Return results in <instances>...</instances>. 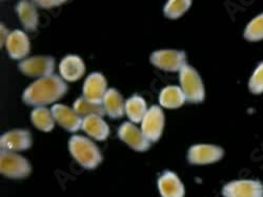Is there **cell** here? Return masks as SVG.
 Masks as SVG:
<instances>
[{
  "label": "cell",
  "mask_w": 263,
  "mask_h": 197,
  "mask_svg": "<svg viewBox=\"0 0 263 197\" xmlns=\"http://www.w3.org/2000/svg\"><path fill=\"white\" fill-rule=\"evenodd\" d=\"M164 115L162 109L153 105L141 122V131L149 142H157L163 131Z\"/></svg>",
  "instance_id": "52a82bcc"
},
{
  "label": "cell",
  "mask_w": 263,
  "mask_h": 197,
  "mask_svg": "<svg viewBox=\"0 0 263 197\" xmlns=\"http://www.w3.org/2000/svg\"><path fill=\"white\" fill-rule=\"evenodd\" d=\"M102 105L104 108L105 114L112 119H120L125 112V103L121 95L115 90L109 89L107 90Z\"/></svg>",
  "instance_id": "e0dca14e"
},
{
  "label": "cell",
  "mask_w": 263,
  "mask_h": 197,
  "mask_svg": "<svg viewBox=\"0 0 263 197\" xmlns=\"http://www.w3.org/2000/svg\"><path fill=\"white\" fill-rule=\"evenodd\" d=\"M74 111L80 116V117H90V116H99L102 117L105 115L104 108L102 104L94 103L85 98H78L73 105Z\"/></svg>",
  "instance_id": "603a6c76"
},
{
  "label": "cell",
  "mask_w": 263,
  "mask_h": 197,
  "mask_svg": "<svg viewBox=\"0 0 263 197\" xmlns=\"http://www.w3.org/2000/svg\"><path fill=\"white\" fill-rule=\"evenodd\" d=\"M245 38L249 41H259L263 39V13L255 17L247 26Z\"/></svg>",
  "instance_id": "d4e9b609"
},
{
  "label": "cell",
  "mask_w": 263,
  "mask_h": 197,
  "mask_svg": "<svg viewBox=\"0 0 263 197\" xmlns=\"http://www.w3.org/2000/svg\"><path fill=\"white\" fill-rule=\"evenodd\" d=\"M151 63L161 71L178 72L181 71L186 62L184 52L175 50H161L154 52L149 57Z\"/></svg>",
  "instance_id": "8992f818"
},
{
  "label": "cell",
  "mask_w": 263,
  "mask_h": 197,
  "mask_svg": "<svg viewBox=\"0 0 263 197\" xmlns=\"http://www.w3.org/2000/svg\"><path fill=\"white\" fill-rule=\"evenodd\" d=\"M71 156L85 169H95L102 161L98 147L87 138L73 136L69 141Z\"/></svg>",
  "instance_id": "7a4b0ae2"
},
{
  "label": "cell",
  "mask_w": 263,
  "mask_h": 197,
  "mask_svg": "<svg viewBox=\"0 0 263 197\" xmlns=\"http://www.w3.org/2000/svg\"><path fill=\"white\" fill-rule=\"evenodd\" d=\"M192 6L191 0H170L166 3L163 12L170 19H177L181 17Z\"/></svg>",
  "instance_id": "cb8c5ba5"
},
{
  "label": "cell",
  "mask_w": 263,
  "mask_h": 197,
  "mask_svg": "<svg viewBox=\"0 0 263 197\" xmlns=\"http://www.w3.org/2000/svg\"><path fill=\"white\" fill-rule=\"evenodd\" d=\"M32 171L31 164L27 159L14 152L2 151L0 155V172L9 179H26Z\"/></svg>",
  "instance_id": "277c9868"
},
{
  "label": "cell",
  "mask_w": 263,
  "mask_h": 197,
  "mask_svg": "<svg viewBox=\"0 0 263 197\" xmlns=\"http://www.w3.org/2000/svg\"><path fill=\"white\" fill-rule=\"evenodd\" d=\"M82 130L97 141H104L109 135V128L99 116H90L83 119Z\"/></svg>",
  "instance_id": "ac0fdd59"
},
{
  "label": "cell",
  "mask_w": 263,
  "mask_h": 197,
  "mask_svg": "<svg viewBox=\"0 0 263 197\" xmlns=\"http://www.w3.org/2000/svg\"><path fill=\"white\" fill-rule=\"evenodd\" d=\"M33 3H34L36 6H38V7L48 9V8H53V7L60 6V5L64 4L65 2H33Z\"/></svg>",
  "instance_id": "4316f807"
},
{
  "label": "cell",
  "mask_w": 263,
  "mask_h": 197,
  "mask_svg": "<svg viewBox=\"0 0 263 197\" xmlns=\"http://www.w3.org/2000/svg\"><path fill=\"white\" fill-rule=\"evenodd\" d=\"M224 156V150L215 145H194L189 149L187 160L192 165H209L220 161Z\"/></svg>",
  "instance_id": "9c48e42d"
},
{
  "label": "cell",
  "mask_w": 263,
  "mask_h": 197,
  "mask_svg": "<svg viewBox=\"0 0 263 197\" xmlns=\"http://www.w3.org/2000/svg\"><path fill=\"white\" fill-rule=\"evenodd\" d=\"M51 112L55 121L65 130L70 133H76L81 127L83 120L81 117L74 111V109L62 105L55 104L52 106Z\"/></svg>",
  "instance_id": "7c38bea8"
},
{
  "label": "cell",
  "mask_w": 263,
  "mask_h": 197,
  "mask_svg": "<svg viewBox=\"0 0 263 197\" xmlns=\"http://www.w3.org/2000/svg\"><path fill=\"white\" fill-rule=\"evenodd\" d=\"M118 137L132 149L139 152L146 151L151 147V142L145 138L142 131L130 122H124L120 126L118 130Z\"/></svg>",
  "instance_id": "30bf717a"
},
{
  "label": "cell",
  "mask_w": 263,
  "mask_h": 197,
  "mask_svg": "<svg viewBox=\"0 0 263 197\" xmlns=\"http://www.w3.org/2000/svg\"><path fill=\"white\" fill-rule=\"evenodd\" d=\"M59 72L64 80L74 82L84 75L85 65L80 57L76 55H68L61 60Z\"/></svg>",
  "instance_id": "2e32d148"
},
{
  "label": "cell",
  "mask_w": 263,
  "mask_h": 197,
  "mask_svg": "<svg viewBox=\"0 0 263 197\" xmlns=\"http://www.w3.org/2000/svg\"><path fill=\"white\" fill-rule=\"evenodd\" d=\"M8 36H9V34H8V31H7L6 27H4V25H2V47L4 46L5 40L7 41Z\"/></svg>",
  "instance_id": "83f0119b"
},
{
  "label": "cell",
  "mask_w": 263,
  "mask_h": 197,
  "mask_svg": "<svg viewBox=\"0 0 263 197\" xmlns=\"http://www.w3.org/2000/svg\"><path fill=\"white\" fill-rule=\"evenodd\" d=\"M35 6L36 5L33 2L29 3L26 0L19 2L16 6V12L20 19V23L29 32L35 31L38 26V12Z\"/></svg>",
  "instance_id": "d6986e66"
},
{
  "label": "cell",
  "mask_w": 263,
  "mask_h": 197,
  "mask_svg": "<svg viewBox=\"0 0 263 197\" xmlns=\"http://www.w3.org/2000/svg\"><path fill=\"white\" fill-rule=\"evenodd\" d=\"M106 80L100 73H92L83 83L82 94L83 98L94 103L102 104L103 98L106 94Z\"/></svg>",
  "instance_id": "4fadbf2b"
},
{
  "label": "cell",
  "mask_w": 263,
  "mask_h": 197,
  "mask_svg": "<svg viewBox=\"0 0 263 197\" xmlns=\"http://www.w3.org/2000/svg\"><path fill=\"white\" fill-rule=\"evenodd\" d=\"M186 98L179 86H166L159 95V103L164 108L175 109L181 107Z\"/></svg>",
  "instance_id": "ffe728a7"
},
{
  "label": "cell",
  "mask_w": 263,
  "mask_h": 197,
  "mask_svg": "<svg viewBox=\"0 0 263 197\" xmlns=\"http://www.w3.org/2000/svg\"><path fill=\"white\" fill-rule=\"evenodd\" d=\"M6 47L9 56L15 60L24 59L31 50V43L28 35L19 30L9 33L6 41Z\"/></svg>",
  "instance_id": "5bb4252c"
},
{
  "label": "cell",
  "mask_w": 263,
  "mask_h": 197,
  "mask_svg": "<svg viewBox=\"0 0 263 197\" xmlns=\"http://www.w3.org/2000/svg\"><path fill=\"white\" fill-rule=\"evenodd\" d=\"M147 111L145 100L138 95L130 97L125 102V113L130 122L133 123L142 122Z\"/></svg>",
  "instance_id": "44dd1931"
},
{
  "label": "cell",
  "mask_w": 263,
  "mask_h": 197,
  "mask_svg": "<svg viewBox=\"0 0 263 197\" xmlns=\"http://www.w3.org/2000/svg\"><path fill=\"white\" fill-rule=\"evenodd\" d=\"M18 68L26 76L41 79L52 76L55 69V60L50 56H36L21 61Z\"/></svg>",
  "instance_id": "5b68a950"
},
{
  "label": "cell",
  "mask_w": 263,
  "mask_h": 197,
  "mask_svg": "<svg viewBox=\"0 0 263 197\" xmlns=\"http://www.w3.org/2000/svg\"><path fill=\"white\" fill-rule=\"evenodd\" d=\"M68 92V85L56 76L41 78L32 83L24 92L23 100L27 105L43 107L61 99Z\"/></svg>",
  "instance_id": "6da1fadb"
},
{
  "label": "cell",
  "mask_w": 263,
  "mask_h": 197,
  "mask_svg": "<svg viewBox=\"0 0 263 197\" xmlns=\"http://www.w3.org/2000/svg\"><path fill=\"white\" fill-rule=\"evenodd\" d=\"M223 197H263V184L260 181L239 180L224 185Z\"/></svg>",
  "instance_id": "ba28073f"
},
{
  "label": "cell",
  "mask_w": 263,
  "mask_h": 197,
  "mask_svg": "<svg viewBox=\"0 0 263 197\" xmlns=\"http://www.w3.org/2000/svg\"><path fill=\"white\" fill-rule=\"evenodd\" d=\"M249 89L254 95H260L263 93V62L258 65V68L251 77Z\"/></svg>",
  "instance_id": "484cf974"
},
{
  "label": "cell",
  "mask_w": 263,
  "mask_h": 197,
  "mask_svg": "<svg viewBox=\"0 0 263 197\" xmlns=\"http://www.w3.org/2000/svg\"><path fill=\"white\" fill-rule=\"evenodd\" d=\"M181 90L190 103H201L204 100L205 92L199 74L190 65H184L180 71Z\"/></svg>",
  "instance_id": "3957f363"
},
{
  "label": "cell",
  "mask_w": 263,
  "mask_h": 197,
  "mask_svg": "<svg viewBox=\"0 0 263 197\" xmlns=\"http://www.w3.org/2000/svg\"><path fill=\"white\" fill-rule=\"evenodd\" d=\"M32 146V137L30 131L26 129H16L9 131L0 138V147L3 151H23Z\"/></svg>",
  "instance_id": "8fae6325"
},
{
  "label": "cell",
  "mask_w": 263,
  "mask_h": 197,
  "mask_svg": "<svg viewBox=\"0 0 263 197\" xmlns=\"http://www.w3.org/2000/svg\"><path fill=\"white\" fill-rule=\"evenodd\" d=\"M157 186L161 197H184V186L178 175L172 171H164L160 175Z\"/></svg>",
  "instance_id": "9a60e30c"
},
{
  "label": "cell",
  "mask_w": 263,
  "mask_h": 197,
  "mask_svg": "<svg viewBox=\"0 0 263 197\" xmlns=\"http://www.w3.org/2000/svg\"><path fill=\"white\" fill-rule=\"evenodd\" d=\"M32 123L36 128L45 133H50L55 126V119L51 111L46 107H37L31 114Z\"/></svg>",
  "instance_id": "7402d4cb"
}]
</instances>
